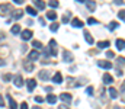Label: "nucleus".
Segmentation results:
<instances>
[{"instance_id": "nucleus-1", "label": "nucleus", "mask_w": 125, "mask_h": 109, "mask_svg": "<svg viewBox=\"0 0 125 109\" xmlns=\"http://www.w3.org/2000/svg\"><path fill=\"white\" fill-rule=\"evenodd\" d=\"M48 52H50V55H52V57H55L58 52H57V42H55V39H51L50 41V50H48Z\"/></svg>"}, {"instance_id": "nucleus-2", "label": "nucleus", "mask_w": 125, "mask_h": 109, "mask_svg": "<svg viewBox=\"0 0 125 109\" xmlns=\"http://www.w3.org/2000/svg\"><path fill=\"white\" fill-rule=\"evenodd\" d=\"M97 66L102 67V69H106V70H111V69L114 67L112 63H109V61H106V60H99V61H97Z\"/></svg>"}, {"instance_id": "nucleus-3", "label": "nucleus", "mask_w": 125, "mask_h": 109, "mask_svg": "<svg viewBox=\"0 0 125 109\" xmlns=\"http://www.w3.org/2000/svg\"><path fill=\"white\" fill-rule=\"evenodd\" d=\"M13 83H15L16 87H22V86H23V77H22L21 74H16V76L13 77Z\"/></svg>"}, {"instance_id": "nucleus-4", "label": "nucleus", "mask_w": 125, "mask_h": 109, "mask_svg": "<svg viewBox=\"0 0 125 109\" xmlns=\"http://www.w3.org/2000/svg\"><path fill=\"white\" fill-rule=\"evenodd\" d=\"M62 60H64V63H71L73 61V54L70 51H62Z\"/></svg>"}, {"instance_id": "nucleus-5", "label": "nucleus", "mask_w": 125, "mask_h": 109, "mask_svg": "<svg viewBox=\"0 0 125 109\" xmlns=\"http://www.w3.org/2000/svg\"><path fill=\"white\" fill-rule=\"evenodd\" d=\"M71 26L73 28H83V20H80L79 18H73L71 19Z\"/></svg>"}, {"instance_id": "nucleus-6", "label": "nucleus", "mask_w": 125, "mask_h": 109, "mask_svg": "<svg viewBox=\"0 0 125 109\" xmlns=\"http://www.w3.org/2000/svg\"><path fill=\"white\" fill-rule=\"evenodd\" d=\"M60 100H62L64 103H71V95L70 93H61L60 95Z\"/></svg>"}, {"instance_id": "nucleus-7", "label": "nucleus", "mask_w": 125, "mask_h": 109, "mask_svg": "<svg viewBox=\"0 0 125 109\" xmlns=\"http://www.w3.org/2000/svg\"><path fill=\"white\" fill-rule=\"evenodd\" d=\"M21 36H22V39H23V41H29V39L32 38V31H31V29H25V31L21 34Z\"/></svg>"}, {"instance_id": "nucleus-8", "label": "nucleus", "mask_w": 125, "mask_h": 109, "mask_svg": "<svg viewBox=\"0 0 125 109\" xmlns=\"http://www.w3.org/2000/svg\"><path fill=\"white\" fill-rule=\"evenodd\" d=\"M26 86H28V90L32 92V90L35 89V86H36V80H35V79H28V80H26Z\"/></svg>"}, {"instance_id": "nucleus-9", "label": "nucleus", "mask_w": 125, "mask_h": 109, "mask_svg": "<svg viewBox=\"0 0 125 109\" xmlns=\"http://www.w3.org/2000/svg\"><path fill=\"white\" fill-rule=\"evenodd\" d=\"M6 98H7V100H9V108L10 109H18V103H16V100H15L10 95H7Z\"/></svg>"}, {"instance_id": "nucleus-10", "label": "nucleus", "mask_w": 125, "mask_h": 109, "mask_svg": "<svg viewBox=\"0 0 125 109\" xmlns=\"http://www.w3.org/2000/svg\"><path fill=\"white\" fill-rule=\"evenodd\" d=\"M83 35H84V38H86V42H87V44H90V45H92V44L94 42L93 36L90 35V32H89V31H83Z\"/></svg>"}, {"instance_id": "nucleus-11", "label": "nucleus", "mask_w": 125, "mask_h": 109, "mask_svg": "<svg viewBox=\"0 0 125 109\" xmlns=\"http://www.w3.org/2000/svg\"><path fill=\"white\" fill-rule=\"evenodd\" d=\"M32 1H33V4H35L39 10H44V9H45V1H44V0H32Z\"/></svg>"}, {"instance_id": "nucleus-12", "label": "nucleus", "mask_w": 125, "mask_h": 109, "mask_svg": "<svg viewBox=\"0 0 125 109\" xmlns=\"http://www.w3.org/2000/svg\"><path fill=\"white\" fill-rule=\"evenodd\" d=\"M28 58H29V61H36L39 58V52L38 51H31L29 55H28Z\"/></svg>"}, {"instance_id": "nucleus-13", "label": "nucleus", "mask_w": 125, "mask_h": 109, "mask_svg": "<svg viewBox=\"0 0 125 109\" xmlns=\"http://www.w3.org/2000/svg\"><path fill=\"white\" fill-rule=\"evenodd\" d=\"M84 3H86V7H87L90 12H93L94 9H96V3H94L93 0H86Z\"/></svg>"}, {"instance_id": "nucleus-14", "label": "nucleus", "mask_w": 125, "mask_h": 109, "mask_svg": "<svg viewBox=\"0 0 125 109\" xmlns=\"http://www.w3.org/2000/svg\"><path fill=\"white\" fill-rule=\"evenodd\" d=\"M52 81H54V83H57V84L62 83V76H61V73H55V74H54V77H52Z\"/></svg>"}, {"instance_id": "nucleus-15", "label": "nucleus", "mask_w": 125, "mask_h": 109, "mask_svg": "<svg viewBox=\"0 0 125 109\" xmlns=\"http://www.w3.org/2000/svg\"><path fill=\"white\" fill-rule=\"evenodd\" d=\"M45 18H47V19H50V20H55V19H57V13H55L54 10H50V12H47Z\"/></svg>"}, {"instance_id": "nucleus-16", "label": "nucleus", "mask_w": 125, "mask_h": 109, "mask_svg": "<svg viewBox=\"0 0 125 109\" xmlns=\"http://www.w3.org/2000/svg\"><path fill=\"white\" fill-rule=\"evenodd\" d=\"M112 81H114V77H112L111 74H108V73L103 74V83H105V84H111Z\"/></svg>"}, {"instance_id": "nucleus-17", "label": "nucleus", "mask_w": 125, "mask_h": 109, "mask_svg": "<svg viewBox=\"0 0 125 109\" xmlns=\"http://www.w3.org/2000/svg\"><path fill=\"white\" fill-rule=\"evenodd\" d=\"M47 102H48V103H51V105H54V103L57 102V96H55V95H52V93H50V95L47 96Z\"/></svg>"}, {"instance_id": "nucleus-18", "label": "nucleus", "mask_w": 125, "mask_h": 109, "mask_svg": "<svg viewBox=\"0 0 125 109\" xmlns=\"http://www.w3.org/2000/svg\"><path fill=\"white\" fill-rule=\"evenodd\" d=\"M116 48L118 51H122L125 48V39H116Z\"/></svg>"}, {"instance_id": "nucleus-19", "label": "nucleus", "mask_w": 125, "mask_h": 109, "mask_svg": "<svg viewBox=\"0 0 125 109\" xmlns=\"http://www.w3.org/2000/svg\"><path fill=\"white\" fill-rule=\"evenodd\" d=\"M116 28H119V23H118L116 20H112V22L108 25V29H109V31H115Z\"/></svg>"}, {"instance_id": "nucleus-20", "label": "nucleus", "mask_w": 125, "mask_h": 109, "mask_svg": "<svg viewBox=\"0 0 125 109\" xmlns=\"http://www.w3.org/2000/svg\"><path fill=\"white\" fill-rule=\"evenodd\" d=\"M22 16H23V10H22V9H18V10L13 12V18H15V19H21Z\"/></svg>"}, {"instance_id": "nucleus-21", "label": "nucleus", "mask_w": 125, "mask_h": 109, "mask_svg": "<svg viewBox=\"0 0 125 109\" xmlns=\"http://www.w3.org/2000/svg\"><path fill=\"white\" fill-rule=\"evenodd\" d=\"M109 95H111L112 99H116L118 98V90L115 87H109Z\"/></svg>"}, {"instance_id": "nucleus-22", "label": "nucleus", "mask_w": 125, "mask_h": 109, "mask_svg": "<svg viewBox=\"0 0 125 109\" xmlns=\"http://www.w3.org/2000/svg\"><path fill=\"white\" fill-rule=\"evenodd\" d=\"M38 77H39L41 80H48V77H50V76H48V71L41 70V71H39V74H38Z\"/></svg>"}, {"instance_id": "nucleus-23", "label": "nucleus", "mask_w": 125, "mask_h": 109, "mask_svg": "<svg viewBox=\"0 0 125 109\" xmlns=\"http://www.w3.org/2000/svg\"><path fill=\"white\" fill-rule=\"evenodd\" d=\"M111 44H109V41H99L97 42V48H108Z\"/></svg>"}, {"instance_id": "nucleus-24", "label": "nucleus", "mask_w": 125, "mask_h": 109, "mask_svg": "<svg viewBox=\"0 0 125 109\" xmlns=\"http://www.w3.org/2000/svg\"><path fill=\"white\" fill-rule=\"evenodd\" d=\"M23 69H25L26 71H32V70H33V64H32L31 61H26V63L23 64Z\"/></svg>"}, {"instance_id": "nucleus-25", "label": "nucleus", "mask_w": 125, "mask_h": 109, "mask_svg": "<svg viewBox=\"0 0 125 109\" xmlns=\"http://www.w3.org/2000/svg\"><path fill=\"white\" fill-rule=\"evenodd\" d=\"M10 31H12V34H13V35H18V34L21 32V26H19V25H13Z\"/></svg>"}, {"instance_id": "nucleus-26", "label": "nucleus", "mask_w": 125, "mask_h": 109, "mask_svg": "<svg viewBox=\"0 0 125 109\" xmlns=\"http://www.w3.org/2000/svg\"><path fill=\"white\" fill-rule=\"evenodd\" d=\"M26 12H28L29 15H32V16H38V15H36V9H33V7H31V6L26 7Z\"/></svg>"}, {"instance_id": "nucleus-27", "label": "nucleus", "mask_w": 125, "mask_h": 109, "mask_svg": "<svg viewBox=\"0 0 125 109\" xmlns=\"http://www.w3.org/2000/svg\"><path fill=\"white\" fill-rule=\"evenodd\" d=\"M48 4H50V6H51V7H52V9H57V7H58V6H60V3H58V1H57V0H51V1H50V3H48Z\"/></svg>"}, {"instance_id": "nucleus-28", "label": "nucleus", "mask_w": 125, "mask_h": 109, "mask_svg": "<svg viewBox=\"0 0 125 109\" xmlns=\"http://www.w3.org/2000/svg\"><path fill=\"white\" fill-rule=\"evenodd\" d=\"M50 29H51L52 32H57V31H58V23H57V22H54V23H51V26H50Z\"/></svg>"}, {"instance_id": "nucleus-29", "label": "nucleus", "mask_w": 125, "mask_h": 109, "mask_svg": "<svg viewBox=\"0 0 125 109\" xmlns=\"http://www.w3.org/2000/svg\"><path fill=\"white\" fill-rule=\"evenodd\" d=\"M32 47L36 50V48H42V44L39 42V41H32Z\"/></svg>"}, {"instance_id": "nucleus-30", "label": "nucleus", "mask_w": 125, "mask_h": 109, "mask_svg": "<svg viewBox=\"0 0 125 109\" xmlns=\"http://www.w3.org/2000/svg\"><path fill=\"white\" fill-rule=\"evenodd\" d=\"M0 10H1V12H7V10H10V4H1V6H0Z\"/></svg>"}, {"instance_id": "nucleus-31", "label": "nucleus", "mask_w": 125, "mask_h": 109, "mask_svg": "<svg viewBox=\"0 0 125 109\" xmlns=\"http://www.w3.org/2000/svg\"><path fill=\"white\" fill-rule=\"evenodd\" d=\"M118 18H119L121 20H125V10H119V12H118Z\"/></svg>"}, {"instance_id": "nucleus-32", "label": "nucleus", "mask_w": 125, "mask_h": 109, "mask_svg": "<svg viewBox=\"0 0 125 109\" xmlns=\"http://www.w3.org/2000/svg\"><path fill=\"white\" fill-rule=\"evenodd\" d=\"M87 23H89V25H96V23H97V20L93 19V18H89V19H87Z\"/></svg>"}, {"instance_id": "nucleus-33", "label": "nucleus", "mask_w": 125, "mask_h": 109, "mask_svg": "<svg viewBox=\"0 0 125 109\" xmlns=\"http://www.w3.org/2000/svg\"><path fill=\"white\" fill-rule=\"evenodd\" d=\"M118 63L119 66H125V57H118Z\"/></svg>"}, {"instance_id": "nucleus-34", "label": "nucleus", "mask_w": 125, "mask_h": 109, "mask_svg": "<svg viewBox=\"0 0 125 109\" xmlns=\"http://www.w3.org/2000/svg\"><path fill=\"white\" fill-rule=\"evenodd\" d=\"M106 57H108V58H114V57H115V54H114L112 51H106Z\"/></svg>"}, {"instance_id": "nucleus-35", "label": "nucleus", "mask_w": 125, "mask_h": 109, "mask_svg": "<svg viewBox=\"0 0 125 109\" xmlns=\"http://www.w3.org/2000/svg\"><path fill=\"white\" fill-rule=\"evenodd\" d=\"M86 93H87L89 96H90V95H93V87H90V86H89V87L86 89Z\"/></svg>"}, {"instance_id": "nucleus-36", "label": "nucleus", "mask_w": 125, "mask_h": 109, "mask_svg": "<svg viewBox=\"0 0 125 109\" xmlns=\"http://www.w3.org/2000/svg\"><path fill=\"white\" fill-rule=\"evenodd\" d=\"M33 99H35V102H38V103H42V102H44V99H42L41 96H35Z\"/></svg>"}, {"instance_id": "nucleus-37", "label": "nucleus", "mask_w": 125, "mask_h": 109, "mask_svg": "<svg viewBox=\"0 0 125 109\" xmlns=\"http://www.w3.org/2000/svg\"><path fill=\"white\" fill-rule=\"evenodd\" d=\"M10 79H12V76H10V74H4V76H3V80H4V81H9Z\"/></svg>"}, {"instance_id": "nucleus-38", "label": "nucleus", "mask_w": 125, "mask_h": 109, "mask_svg": "<svg viewBox=\"0 0 125 109\" xmlns=\"http://www.w3.org/2000/svg\"><path fill=\"white\" fill-rule=\"evenodd\" d=\"M21 109H29L28 103H26V102H22V103H21Z\"/></svg>"}, {"instance_id": "nucleus-39", "label": "nucleus", "mask_w": 125, "mask_h": 109, "mask_svg": "<svg viewBox=\"0 0 125 109\" xmlns=\"http://www.w3.org/2000/svg\"><path fill=\"white\" fill-rule=\"evenodd\" d=\"M4 106V99H3V96L0 95V108H3Z\"/></svg>"}, {"instance_id": "nucleus-40", "label": "nucleus", "mask_w": 125, "mask_h": 109, "mask_svg": "<svg viewBox=\"0 0 125 109\" xmlns=\"http://www.w3.org/2000/svg\"><path fill=\"white\" fill-rule=\"evenodd\" d=\"M68 20H70V19H68V16H67V15H65V16H64V18H62V23H67V22H68Z\"/></svg>"}, {"instance_id": "nucleus-41", "label": "nucleus", "mask_w": 125, "mask_h": 109, "mask_svg": "<svg viewBox=\"0 0 125 109\" xmlns=\"http://www.w3.org/2000/svg\"><path fill=\"white\" fill-rule=\"evenodd\" d=\"M45 90H47L48 93H51V90H52V87H51V86H47V87H45Z\"/></svg>"}, {"instance_id": "nucleus-42", "label": "nucleus", "mask_w": 125, "mask_h": 109, "mask_svg": "<svg viewBox=\"0 0 125 109\" xmlns=\"http://www.w3.org/2000/svg\"><path fill=\"white\" fill-rule=\"evenodd\" d=\"M6 38V34L4 32H0V39H4Z\"/></svg>"}, {"instance_id": "nucleus-43", "label": "nucleus", "mask_w": 125, "mask_h": 109, "mask_svg": "<svg viewBox=\"0 0 125 109\" xmlns=\"http://www.w3.org/2000/svg\"><path fill=\"white\" fill-rule=\"evenodd\" d=\"M58 109H70V108H68L67 105H60V108H58Z\"/></svg>"}, {"instance_id": "nucleus-44", "label": "nucleus", "mask_w": 125, "mask_h": 109, "mask_svg": "<svg viewBox=\"0 0 125 109\" xmlns=\"http://www.w3.org/2000/svg\"><path fill=\"white\" fill-rule=\"evenodd\" d=\"M13 1H15L16 4H22V3H23V0H13Z\"/></svg>"}, {"instance_id": "nucleus-45", "label": "nucleus", "mask_w": 125, "mask_h": 109, "mask_svg": "<svg viewBox=\"0 0 125 109\" xmlns=\"http://www.w3.org/2000/svg\"><path fill=\"white\" fill-rule=\"evenodd\" d=\"M121 92H125V81L121 84Z\"/></svg>"}, {"instance_id": "nucleus-46", "label": "nucleus", "mask_w": 125, "mask_h": 109, "mask_svg": "<svg viewBox=\"0 0 125 109\" xmlns=\"http://www.w3.org/2000/svg\"><path fill=\"white\" fill-rule=\"evenodd\" d=\"M122 3H124L122 0H115V4H122Z\"/></svg>"}, {"instance_id": "nucleus-47", "label": "nucleus", "mask_w": 125, "mask_h": 109, "mask_svg": "<svg viewBox=\"0 0 125 109\" xmlns=\"http://www.w3.org/2000/svg\"><path fill=\"white\" fill-rule=\"evenodd\" d=\"M116 74H118V76H122V70H118V69H116Z\"/></svg>"}, {"instance_id": "nucleus-48", "label": "nucleus", "mask_w": 125, "mask_h": 109, "mask_svg": "<svg viewBox=\"0 0 125 109\" xmlns=\"http://www.w3.org/2000/svg\"><path fill=\"white\" fill-rule=\"evenodd\" d=\"M39 23H41V25H45V20H44V19L41 18V19H39Z\"/></svg>"}, {"instance_id": "nucleus-49", "label": "nucleus", "mask_w": 125, "mask_h": 109, "mask_svg": "<svg viewBox=\"0 0 125 109\" xmlns=\"http://www.w3.org/2000/svg\"><path fill=\"white\" fill-rule=\"evenodd\" d=\"M1 66H4V61H3V60L0 58V67H1Z\"/></svg>"}, {"instance_id": "nucleus-50", "label": "nucleus", "mask_w": 125, "mask_h": 109, "mask_svg": "<svg viewBox=\"0 0 125 109\" xmlns=\"http://www.w3.org/2000/svg\"><path fill=\"white\" fill-rule=\"evenodd\" d=\"M32 109H42V108H39V106H36V105H35V106H33Z\"/></svg>"}, {"instance_id": "nucleus-51", "label": "nucleus", "mask_w": 125, "mask_h": 109, "mask_svg": "<svg viewBox=\"0 0 125 109\" xmlns=\"http://www.w3.org/2000/svg\"><path fill=\"white\" fill-rule=\"evenodd\" d=\"M76 1H80V3H84L86 0H76Z\"/></svg>"}]
</instances>
